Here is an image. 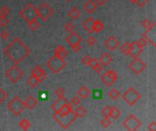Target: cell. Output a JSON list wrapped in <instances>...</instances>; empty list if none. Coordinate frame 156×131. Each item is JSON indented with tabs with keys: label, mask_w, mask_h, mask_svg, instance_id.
<instances>
[{
	"label": "cell",
	"mask_w": 156,
	"mask_h": 131,
	"mask_svg": "<svg viewBox=\"0 0 156 131\" xmlns=\"http://www.w3.org/2000/svg\"><path fill=\"white\" fill-rule=\"evenodd\" d=\"M4 54L16 65L22 62L30 54L29 48L19 39L14 38L4 49Z\"/></svg>",
	"instance_id": "cell-1"
},
{
	"label": "cell",
	"mask_w": 156,
	"mask_h": 131,
	"mask_svg": "<svg viewBox=\"0 0 156 131\" xmlns=\"http://www.w3.org/2000/svg\"><path fill=\"white\" fill-rule=\"evenodd\" d=\"M76 118L77 116L74 114L73 110L66 114H59V113L55 112L53 115V119L64 129H67L76 120Z\"/></svg>",
	"instance_id": "cell-2"
},
{
	"label": "cell",
	"mask_w": 156,
	"mask_h": 131,
	"mask_svg": "<svg viewBox=\"0 0 156 131\" xmlns=\"http://www.w3.org/2000/svg\"><path fill=\"white\" fill-rule=\"evenodd\" d=\"M46 66L54 74H58L65 68L66 61L63 58H60L54 55L46 62Z\"/></svg>",
	"instance_id": "cell-3"
},
{
	"label": "cell",
	"mask_w": 156,
	"mask_h": 131,
	"mask_svg": "<svg viewBox=\"0 0 156 131\" xmlns=\"http://www.w3.org/2000/svg\"><path fill=\"white\" fill-rule=\"evenodd\" d=\"M19 16L26 22L28 23L32 20L37 19L38 15H37V10L35 7L34 5L32 4H27L25 7H23L19 11Z\"/></svg>",
	"instance_id": "cell-4"
},
{
	"label": "cell",
	"mask_w": 156,
	"mask_h": 131,
	"mask_svg": "<svg viewBox=\"0 0 156 131\" xmlns=\"http://www.w3.org/2000/svg\"><path fill=\"white\" fill-rule=\"evenodd\" d=\"M6 108L15 116H19L26 108L25 106V103L24 101L21 100L20 97L18 96H14L6 105Z\"/></svg>",
	"instance_id": "cell-5"
},
{
	"label": "cell",
	"mask_w": 156,
	"mask_h": 131,
	"mask_svg": "<svg viewBox=\"0 0 156 131\" xmlns=\"http://www.w3.org/2000/svg\"><path fill=\"white\" fill-rule=\"evenodd\" d=\"M122 99L130 106H134L138 100L141 98V96L140 93L134 88V87H129L121 96Z\"/></svg>",
	"instance_id": "cell-6"
},
{
	"label": "cell",
	"mask_w": 156,
	"mask_h": 131,
	"mask_svg": "<svg viewBox=\"0 0 156 131\" xmlns=\"http://www.w3.org/2000/svg\"><path fill=\"white\" fill-rule=\"evenodd\" d=\"M5 77L11 82V83H16L18 82L24 76L23 71L17 66V65L14 64L12 66H10L5 73Z\"/></svg>",
	"instance_id": "cell-7"
},
{
	"label": "cell",
	"mask_w": 156,
	"mask_h": 131,
	"mask_svg": "<svg viewBox=\"0 0 156 131\" xmlns=\"http://www.w3.org/2000/svg\"><path fill=\"white\" fill-rule=\"evenodd\" d=\"M141 125V122L140 120L136 116H134L133 114H130L122 122V126L127 129V130H130V131H135L137 130Z\"/></svg>",
	"instance_id": "cell-8"
},
{
	"label": "cell",
	"mask_w": 156,
	"mask_h": 131,
	"mask_svg": "<svg viewBox=\"0 0 156 131\" xmlns=\"http://www.w3.org/2000/svg\"><path fill=\"white\" fill-rule=\"evenodd\" d=\"M117 78H118V74L116 71H114L112 69L105 71L100 76V80L108 87L112 86L115 83V81L117 80Z\"/></svg>",
	"instance_id": "cell-9"
},
{
	"label": "cell",
	"mask_w": 156,
	"mask_h": 131,
	"mask_svg": "<svg viewBox=\"0 0 156 131\" xmlns=\"http://www.w3.org/2000/svg\"><path fill=\"white\" fill-rule=\"evenodd\" d=\"M36 10H37L38 17L42 21H47L53 14V9L51 8V6L46 3H42L38 6V8H36Z\"/></svg>",
	"instance_id": "cell-10"
},
{
	"label": "cell",
	"mask_w": 156,
	"mask_h": 131,
	"mask_svg": "<svg viewBox=\"0 0 156 131\" xmlns=\"http://www.w3.org/2000/svg\"><path fill=\"white\" fill-rule=\"evenodd\" d=\"M146 67L145 63L139 57H134L133 60L129 64V68L136 75L140 74Z\"/></svg>",
	"instance_id": "cell-11"
},
{
	"label": "cell",
	"mask_w": 156,
	"mask_h": 131,
	"mask_svg": "<svg viewBox=\"0 0 156 131\" xmlns=\"http://www.w3.org/2000/svg\"><path fill=\"white\" fill-rule=\"evenodd\" d=\"M66 43L68 45H69V46H73L75 45H78V44H80V42L82 41V37L80 36V35L75 31L71 32V33H68V36L66 37L65 39Z\"/></svg>",
	"instance_id": "cell-12"
},
{
	"label": "cell",
	"mask_w": 156,
	"mask_h": 131,
	"mask_svg": "<svg viewBox=\"0 0 156 131\" xmlns=\"http://www.w3.org/2000/svg\"><path fill=\"white\" fill-rule=\"evenodd\" d=\"M143 47L140 45L138 41H133L132 43L130 44V52L129 55H130L132 58L134 57H139V55L142 53Z\"/></svg>",
	"instance_id": "cell-13"
},
{
	"label": "cell",
	"mask_w": 156,
	"mask_h": 131,
	"mask_svg": "<svg viewBox=\"0 0 156 131\" xmlns=\"http://www.w3.org/2000/svg\"><path fill=\"white\" fill-rule=\"evenodd\" d=\"M104 45L109 51H113L119 46L120 43L119 40L114 35H110L104 41Z\"/></svg>",
	"instance_id": "cell-14"
},
{
	"label": "cell",
	"mask_w": 156,
	"mask_h": 131,
	"mask_svg": "<svg viewBox=\"0 0 156 131\" xmlns=\"http://www.w3.org/2000/svg\"><path fill=\"white\" fill-rule=\"evenodd\" d=\"M31 74L34 75L39 80V82H42V81H44L47 78V73H46V71L40 66H36L31 70Z\"/></svg>",
	"instance_id": "cell-15"
},
{
	"label": "cell",
	"mask_w": 156,
	"mask_h": 131,
	"mask_svg": "<svg viewBox=\"0 0 156 131\" xmlns=\"http://www.w3.org/2000/svg\"><path fill=\"white\" fill-rule=\"evenodd\" d=\"M154 28L151 29H146V31L143 33L142 37H144L146 39L147 42H149L152 46L155 47V42H154V38H155V32H154Z\"/></svg>",
	"instance_id": "cell-16"
},
{
	"label": "cell",
	"mask_w": 156,
	"mask_h": 131,
	"mask_svg": "<svg viewBox=\"0 0 156 131\" xmlns=\"http://www.w3.org/2000/svg\"><path fill=\"white\" fill-rule=\"evenodd\" d=\"M67 102H68L64 96H62V97H57V99L54 102V103H52L51 105H50V108L52 109V110H54L55 112H57L59 109H60V107L63 106V105H65Z\"/></svg>",
	"instance_id": "cell-17"
},
{
	"label": "cell",
	"mask_w": 156,
	"mask_h": 131,
	"mask_svg": "<svg viewBox=\"0 0 156 131\" xmlns=\"http://www.w3.org/2000/svg\"><path fill=\"white\" fill-rule=\"evenodd\" d=\"M54 55H57V56H58V57H60V58L65 59V58L68 56V50H67L63 45H58L54 49Z\"/></svg>",
	"instance_id": "cell-18"
},
{
	"label": "cell",
	"mask_w": 156,
	"mask_h": 131,
	"mask_svg": "<svg viewBox=\"0 0 156 131\" xmlns=\"http://www.w3.org/2000/svg\"><path fill=\"white\" fill-rule=\"evenodd\" d=\"M97 6H98V5H96V3H95L93 0H88V1L84 4L83 8H84V10H85L88 14H92V13H94V12L96 11Z\"/></svg>",
	"instance_id": "cell-19"
},
{
	"label": "cell",
	"mask_w": 156,
	"mask_h": 131,
	"mask_svg": "<svg viewBox=\"0 0 156 131\" xmlns=\"http://www.w3.org/2000/svg\"><path fill=\"white\" fill-rule=\"evenodd\" d=\"M99 62L102 66H109L111 62H112V57L109 53H103L99 58Z\"/></svg>",
	"instance_id": "cell-20"
},
{
	"label": "cell",
	"mask_w": 156,
	"mask_h": 131,
	"mask_svg": "<svg viewBox=\"0 0 156 131\" xmlns=\"http://www.w3.org/2000/svg\"><path fill=\"white\" fill-rule=\"evenodd\" d=\"M88 66H89L97 74L101 73V71H102V69H103V66L99 64V60H97V59L94 58V57L90 59V62H89Z\"/></svg>",
	"instance_id": "cell-21"
},
{
	"label": "cell",
	"mask_w": 156,
	"mask_h": 131,
	"mask_svg": "<svg viewBox=\"0 0 156 131\" xmlns=\"http://www.w3.org/2000/svg\"><path fill=\"white\" fill-rule=\"evenodd\" d=\"M24 103H25V106H26V108H28V109H33V108H34L35 106H36L37 104H38L37 100H36L32 95L28 96V97L26 99V101H25Z\"/></svg>",
	"instance_id": "cell-22"
},
{
	"label": "cell",
	"mask_w": 156,
	"mask_h": 131,
	"mask_svg": "<svg viewBox=\"0 0 156 131\" xmlns=\"http://www.w3.org/2000/svg\"><path fill=\"white\" fill-rule=\"evenodd\" d=\"M93 22H94L93 17L89 16V17H88V18L83 22V24H82V27H83L84 30H85L87 33H88V34H90V33L93 32V31H92V25H93Z\"/></svg>",
	"instance_id": "cell-23"
},
{
	"label": "cell",
	"mask_w": 156,
	"mask_h": 131,
	"mask_svg": "<svg viewBox=\"0 0 156 131\" xmlns=\"http://www.w3.org/2000/svg\"><path fill=\"white\" fill-rule=\"evenodd\" d=\"M89 95H90V90L86 86H81L80 88H78L77 92V96H78L81 99H85L88 97Z\"/></svg>",
	"instance_id": "cell-24"
},
{
	"label": "cell",
	"mask_w": 156,
	"mask_h": 131,
	"mask_svg": "<svg viewBox=\"0 0 156 131\" xmlns=\"http://www.w3.org/2000/svg\"><path fill=\"white\" fill-rule=\"evenodd\" d=\"M68 15L71 17L73 20H78L80 17L81 14H80V11L77 7H71L70 10L68 12Z\"/></svg>",
	"instance_id": "cell-25"
},
{
	"label": "cell",
	"mask_w": 156,
	"mask_h": 131,
	"mask_svg": "<svg viewBox=\"0 0 156 131\" xmlns=\"http://www.w3.org/2000/svg\"><path fill=\"white\" fill-rule=\"evenodd\" d=\"M104 28V25L102 24V22L100 20H94L93 22V25H92V31L95 32V33H99L102 31V29Z\"/></svg>",
	"instance_id": "cell-26"
},
{
	"label": "cell",
	"mask_w": 156,
	"mask_h": 131,
	"mask_svg": "<svg viewBox=\"0 0 156 131\" xmlns=\"http://www.w3.org/2000/svg\"><path fill=\"white\" fill-rule=\"evenodd\" d=\"M26 82H27V84H28V86H30V87H32V88H34V87H36L40 82H39V80L34 76V75H30L28 77H27V79H26Z\"/></svg>",
	"instance_id": "cell-27"
},
{
	"label": "cell",
	"mask_w": 156,
	"mask_h": 131,
	"mask_svg": "<svg viewBox=\"0 0 156 131\" xmlns=\"http://www.w3.org/2000/svg\"><path fill=\"white\" fill-rule=\"evenodd\" d=\"M73 112H74V114L76 115L77 117H83L86 115L87 110L85 109V107H83L81 106H77L76 109L73 110Z\"/></svg>",
	"instance_id": "cell-28"
},
{
	"label": "cell",
	"mask_w": 156,
	"mask_h": 131,
	"mask_svg": "<svg viewBox=\"0 0 156 131\" xmlns=\"http://www.w3.org/2000/svg\"><path fill=\"white\" fill-rule=\"evenodd\" d=\"M120 116V111L117 106H110V113H109V117L112 119H118Z\"/></svg>",
	"instance_id": "cell-29"
},
{
	"label": "cell",
	"mask_w": 156,
	"mask_h": 131,
	"mask_svg": "<svg viewBox=\"0 0 156 131\" xmlns=\"http://www.w3.org/2000/svg\"><path fill=\"white\" fill-rule=\"evenodd\" d=\"M72 110V105L69 103V102H67L65 105H63L60 109L57 112V113H59V114H66V113H68L69 111Z\"/></svg>",
	"instance_id": "cell-30"
},
{
	"label": "cell",
	"mask_w": 156,
	"mask_h": 131,
	"mask_svg": "<svg viewBox=\"0 0 156 131\" xmlns=\"http://www.w3.org/2000/svg\"><path fill=\"white\" fill-rule=\"evenodd\" d=\"M120 51L123 55H129V52H130V43L129 42H124L123 44H121L120 46Z\"/></svg>",
	"instance_id": "cell-31"
},
{
	"label": "cell",
	"mask_w": 156,
	"mask_h": 131,
	"mask_svg": "<svg viewBox=\"0 0 156 131\" xmlns=\"http://www.w3.org/2000/svg\"><path fill=\"white\" fill-rule=\"evenodd\" d=\"M120 91H119L118 89H116V88H112V89H110L109 92V97L110 99H112V100L118 99V98L120 97Z\"/></svg>",
	"instance_id": "cell-32"
},
{
	"label": "cell",
	"mask_w": 156,
	"mask_h": 131,
	"mask_svg": "<svg viewBox=\"0 0 156 131\" xmlns=\"http://www.w3.org/2000/svg\"><path fill=\"white\" fill-rule=\"evenodd\" d=\"M140 25L141 26H143L145 29H151L153 27H155V24L154 23H151L149 19H144L140 22Z\"/></svg>",
	"instance_id": "cell-33"
},
{
	"label": "cell",
	"mask_w": 156,
	"mask_h": 131,
	"mask_svg": "<svg viewBox=\"0 0 156 131\" xmlns=\"http://www.w3.org/2000/svg\"><path fill=\"white\" fill-rule=\"evenodd\" d=\"M27 26H28V28H29L31 31H36V30H37V29L39 28L40 25H39V23L36 21V19H35V20H32V21L28 22V23H27Z\"/></svg>",
	"instance_id": "cell-34"
},
{
	"label": "cell",
	"mask_w": 156,
	"mask_h": 131,
	"mask_svg": "<svg viewBox=\"0 0 156 131\" xmlns=\"http://www.w3.org/2000/svg\"><path fill=\"white\" fill-rule=\"evenodd\" d=\"M18 126H20V128H21V129H23V130H27V129L30 127L31 124H30V122H29L27 119L23 118V119L18 123Z\"/></svg>",
	"instance_id": "cell-35"
},
{
	"label": "cell",
	"mask_w": 156,
	"mask_h": 131,
	"mask_svg": "<svg viewBox=\"0 0 156 131\" xmlns=\"http://www.w3.org/2000/svg\"><path fill=\"white\" fill-rule=\"evenodd\" d=\"M110 124H111V120H110L109 116H103V118L100 121V125L105 128L109 127Z\"/></svg>",
	"instance_id": "cell-36"
},
{
	"label": "cell",
	"mask_w": 156,
	"mask_h": 131,
	"mask_svg": "<svg viewBox=\"0 0 156 131\" xmlns=\"http://www.w3.org/2000/svg\"><path fill=\"white\" fill-rule=\"evenodd\" d=\"M75 29V25L71 23V22H68L65 25H64V30L67 32V33H71L73 32Z\"/></svg>",
	"instance_id": "cell-37"
},
{
	"label": "cell",
	"mask_w": 156,
	"mask_h": 131,
	"mask_svg": "<svg viewBox=\"0 0 156 131\" xmlns=\"http://www.w3.org/2000/svg\"><path fill=\"white\" fill-rule=\"evenodd\" d=\"M80 103H81V98H80L78 96H73V97L71 98L70 104H71L72 106H79Z\"/></svg>",
	"instance_id": "cell-38"
},
{
	"label": "cell",
	"mask_w": 156,
	"mask_h": 131,
	"mask_svg": "<svg viewBox=\"0 0 156 131\" xmlns=\"http://www.w3.org/2000/svg\"><path fill=\"white\" fill-rule=\"evenodd\" d=\"M8 24V19L5 15H0V26L2 28H4L5 26H6Z\"/></svg>",
	"instance_id": "cell-39"
},
{
	"label": "cell",
	"mask_w": 156,
	"mask_h": 131,
	"mask_svg": "<svg viewBox=\"0 0 156 131\" xmlns=\"http://www.w3.org/2000/svg\"><path fill=\"white\" fill-rule=\"evenodd\" d=\"M86 43H87L88 45L92 46V45H94L96 44V38H95L94 36H92V35H89V36L87 38V40H86Z\"/></svg>",
	"instance_id": "cell-40"
},
{
	"label": "cell",
	"mask_w": 156,
	"mask_h": 131,
	"mask_svg": "<svg viewBox=\"0 0 156 131\" xmlns=\"http://www.w3.org/2000/svg\"><path fill=\"white\" fill-rule=\"evenodd\" d=\"M109 113H110V106H104L101 110V114L103 116H109Z\"/></svg>",
	"instance_id": "cell-41"
},
{
	"label": "cell",
	"mask_w": 156,
	"mask_h": 131,
	"mask_svg": "<svg viewBox=\"0 0 156 131\" xmlns=\"http://www.w3.org/2000/svg\"><path fill=\"white\" fill-rule=\"evenodd\" d=\"M55 94H56V96H57V97H62V96H64V88H62V87H60V86L57 87V88L55 89Z\"/></svg>",
	"instance_id": "cell-42"
},
{
	"label": "cell",
	"mask_w": 156,
	"mask_h": 131,
	"mask_svg": "<svg viewBox=\"0 0 156 131\" xmlns=\"http://www.w3.org/2000/svg\"><path fill=\"white\" fill-rule=\"evenodd\" d=\"M6 96H7V95H6L5 91L0 86V105L5 101V99L6 98Z\"/></svg>",
	"instance_id": "cell-43"
},
{
	"label": "cell",
	"mask_w": 156,
	"mask_h": 131,
	"mask_svg": "<svg viewBox=\"0 0 156 131\" xmlns=\"http://www.w3.org/2000/svg\"><path fill=\"white\" fill-rule=\"evenodd\" d=\"M0 37H1L2 39L5 40V39H7V38L9 37V33H8L5 29L2 28V30H1V32H0Z\"/></svg>",
	"instance_id": "cell-44"
},
{
	"label": "cell",
	"mask_w": 156,
	"mask_h": 131,
	"mask_svg": "<svg viewBox=\"0 0 156 131\" xmlns=\"http://www.w3.org/2000/svg\"><path fill=\"white\" fill-rule=\"evenodd\" d=\"M90 59H91V57L89 56V55H84L82 58H81V63L83 64V65H85V66H88V64H89V62H90Z\"/></svg>",
	"instance_id": "cell-45"
},
{
	"label": "cell",
	"mask_w": 156,
	"mask_h": 131,
	"mask_svg": "<svg viewBox=\"0 0 156 131\" xmlns=\"http://www.w3.org/2000/svg\"><path fill=\"white\" fill-rule=\"evenodd\" d=\"M9 12H10V10H9V8L7 6H2L0 8V15H5L6 16L9 14Z\"/></svg>",
	"instance_id": "cell-46"
},
{
	"label": "cell",
	"mask_w": 156,
	"mask_h": 131,
	"mask_svg": "<svg viewBox=\"0 0 156 131\" xmlns=\"http://www.w3.org/2000/svg\"><path fill=\"white\" fill-rule=\"evenodd\" d=\"M147 129L150 131H156V122L152 121L151 123H150L147 126Z\"/></svg>",
	"instance_id": "cell-47"
},
{
	"label": "cell",
	"mask_w": 156,
	"mask_h": 131,
	"mask_svg": "<svg viewBox=\"0 0 156 131\" xmlns=\"http://www.w3.org/2000/svg\"><path fill=\"white\" fill-rule=\"evenodd\" d=\"M148 3V0H135V4L139 7H143Z\"/></svg>",
	"instance_id": "cell-48"
},
{
	"label": "cell",
	"mask_w": 156,
	"mask_h": 131,
	"mask_svg": "<svg viewBox=\"0 0 156 131\" xmlns=\"http://www.w3.org/2000/svg\"><path fill=\"white\" fill-rule=\"evenodd\" d=\"M138 43L140 44V45L141 47H145V46L147 45V44H148V42L146 41V39H145L144 37H142V36L138 40Z\"/></svg>",
	"instance_id": "cell-49"
},
{
	"label": "cell",
	"mask_w": 156,
	"mask_h": 131,
	"mask_svg": "<svg viewBox=\"0 0 156 131\" xmlns=\"http://www.w3.org/2000/svg\"><path fill=\"white\" fill-rule=\"evenodd\" d=\"M93 96L95 98H100L102 96V92L101 90H94L93 91Z\"/></svg>",
	"instance_id": "cell-50"
},
{
	"label": "cell",
	"mask_w": 156,
	"mask_h": 131,
	"mask_svg": "<svg viewBox=\"0 0 156 131\" xmlns=\"http://www.w3.org/2000/svg\"><path fill=\"white\" fill-rule=\"evenodd\" d=\"M71 49L75 52V53H78L80 49H81V45L80 44H78V45H75L73 46H71Z\"/></svg>",
	"instance_id": "cell-51"
},
{
	"label": "cell",
	"mask_w": 156,
	"mask_h": 131,
	"mask_svg": "<svg viewBox=\"0 0 156 131\" xmlns=\"http://www.w3.org/2000/svg\"><path fill=\"white\" fill-rule=\"evenodd\" d=\"M93 1L96 3V5H97L101 6V5H104L107 3V1H108V0H93Z\"/></svg>",
	"instance_id": "cell-52"
},
{
	"label": "cell",
	"mask_w": 156,
	"mask_h": 131,
	"mask_svg": "<svg viewBox=\"0 0 156 131\" xmlns=\"http://www.w3.org/2000/svg\"><path fill=\"white\" fill-rule=\"evenodd\" d=\"M39 95V98L40 99H47V92H39L38 93Z\"/></svg>",
	"instance_id": "cell-53"
},
{
	"label": "cell",
	"mask_w": 156,
	"mask_h": 131,
	"mask_svg": "<svg viewBox=\"0 0 156 131\" xmlns=\"http://www.w3.org/2000/svg\"><path fill=\"white\" fill-rule=\"evenodd\" d=\"M128 1L131 4H135V0H128Z\"/></svg>",
	"instance_id": "cell-54"
},
{
	"label": "cell",
	"mask_w": 156,
	"mask_h": 131,
	"mask_svg": "<svg viewBox=\"0 0 156 131\" xmlns=\"http://www.w3.org/2000/svg\"><path fill=\"white\" fill-rule=\"evenodd\" d=\"M65 1H67V2H69V1H71V0H65Z\"/></svg>",
	"instance_id": "cell-55"
}]
</instances>
